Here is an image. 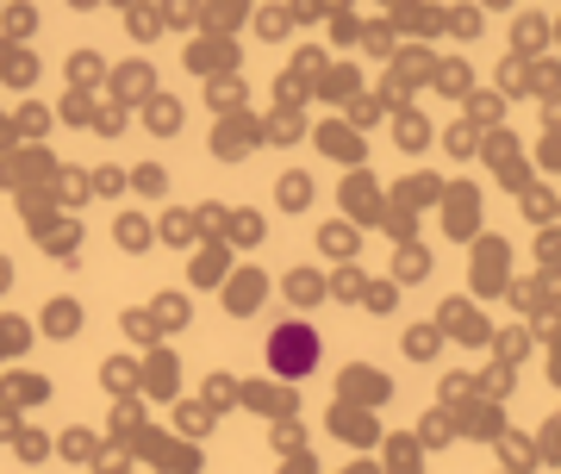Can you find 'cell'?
<instances>
[{
  "mask_svg": "<svg viewBox=\"0 0 561 474\" xmlns=\"http://www.w3.org/2000/svg\"><path fill=\"white\" fill-rule=\"evenodd\" d=\"M287 474H312V469H306V462H294V469H287Z\"/></svg>",
  "mask_w": 561,
  "mask_h": 474,
  "instance_id": "7bdbcfd3",
  "label": "cell"
},
{
  "mask_svg": "<svg viewBox=\"0 0 561 474\" xmlns=\"http://www.w3.org/2000/svg\"><path fill=\"white\" fill-rule=\"evenodd\" d=\"M549 375H556V387H561V325H556V337H549Z\"/></svg>",
  "mask_w": 561,
  "mask_h": 474,
  "instance_id": "ab89813d",
  "label": "cell"
},
{
  "mask_svg": "<svg viewBox=\"0 0 561 474\" xmlns=\"http://www.w3.org/2000/svg\"><path fill=\"white\" fill-rule=\"evenodd\" d=\"M449 32H456V38H481V7H456V13H449Z\"/></svg>",
  "mask_w": 561,
  "mask_h": 474,
  "instance_id": "d6a6232c",
  "label": "cell"
},
{
  "mask_svg": "<svg viewBox=\"0 0 561 474\" xmlns=\"http://www.w3.org/2000/svg\"><path fill=\"white\" fill-rule=\"evenodd\" d=\"M356 88H362L356 69H331V76H324V94H331V100H350Z\"/></svg>",
  "mask_w": 561,
  "mask_h": 474,
  "instance_id": "1f68e13d",
  "label": "cell"
},
{
  "mask_svg": "<svg viewBox=\"0 0 561 474\" xmlns=\"http://www.w3.org/2000/svg\"><path fill=\"white\" fill-rule=\"evenodd\" d=\"M500 81H505V94H537V57H512L500 69Z\"/></svg>",
  "mask_w": 561,
  "mask_h": 474,
  "instance_id": "7402d4cb",
  "label": "cell"
},
{
  "mask_svg": "<svg viewBox=\"0 0 561 474\" xmlns=\"http://www.w3.org/2000/svg\"><path fill=\"white\" fill-rule=\"evenodd\" d=\"M362 287H368V281H362L356 269H343V275L331 281V294H337V300H362Z\"/></svg>",
  "mask_w": 561,
  "mask_h": 474,
  "instance_id": "f35d334b",
  "label": "cell"
},
{
  "mask_svg": "<svg viewBox=\"0 0 561 474\" xmlns=\"http://www.w3.org/2000/svg\"><path fill=\"white\" fill-rule=\"evenodd\" d=\"M268 369L280 381H306L319 369V331L306 318H280L275 331H268Z\"/></svg>",
  "mask_w": 561,
  "mask_h": 474,
  "instance_id": "6da1fadb",
  "label": "cell"
},
{
  "mask_svg": "<svg viewBox=\"0 0 561 474\" xmlns=\"http://www.w3.org/2000/svg\"><path fill=\"white\" fill-rule=\"evenodd\" d=\"M431 138H437V132H431V119H424L419 106H400V113H393V144H400V150H412V157H419Z\"/></svg>",
  "mask_w": 561,
  "mask_h": 474,
  "instance_id": "5bb4252c",
  "label": "cell"
},
{
  "mask_svg": "<svg viewBox=\"0 0 561 474\" xmlns=\"http://www.w3.org/2000/svg\"><path fill=\"white\" fill-rule=\"evenodd\" d=\"M319 144H324V157L350 162V169H356V162L368 157V144H362V132H356V125H343V119H331V125H324V132H319Z\"/></svg>",
  "mask_w": 561,
  "mask_h": 474,
  "instance_id": "8fae6325",
  "label": "cell"
},
{
  "mask_svg": "<svg viewBox=\"0 0 561 474\" xmlns=\"http://www.w3.org/2000/svg\"><path fill=\"white\" fill-rule=\"evenodd\" d=\"M524 218H530V225H556V213H561V200L549 194V188H524Z\"/></svg>",
  "mask_w": 561,
  "mask_h": 474,
  "instance_id": "cb8c5ba5",
  "label": "cell"
},
{
  "mask_svg": "<svg viewBox=\"0 0 561 474\" xmlns=\"http://www.w3.org/2000/svg\"><path fill=\"white\" fill-rule=\"evenodd\" d=\"M481 157L493 162V169H500V162H512V157H518V144H512V132H505V125H493V132H486V138H481Z\"/></svg>",
  "mask_w": 561,
  "mask_h": 474,
  "instance_id": "d4e9b609",
  "label": "cell"
},
{
  "mask_svg": "<svg viewBox=\"0 0 561 474\" xmlns=\"http://www.w3.org/2000/svg\"><path fill=\"white\" fill-rule=\"evenodd\" d=\"M350 474H387V469H368V462H356V469H350Z\"/></svg>",
  "mask_w": 561,
  "mask_h": 474,
  "instance_id": "b9f144b4",
  "label": "cell"
},
{
  "mask_svg": "<svg viewBox=\"0 0 561 474\" xmlns=\"http://www.w3.org/2000/svg\"><path fill=\"white\" fill-rule=\"evenodd\" d=\"M343 399H356V406H387L393 399V381L381 375V369H368V362H356V369H343Z\"/></svg>",
  "mask_w": 561,
  "mask_h": 474,
  "instance_id": "ba28073f",
  "label": "cell"
},
{
  "mask_svg": "<svg viewBox=\"0 0 561 474\" xmlns=\"http://www.w3.org/2000/svg\"><path fill=\"white\" fill-rule=\"evenodd\" d=\"M400 38H405L400 25H393V20H381L375 32H368V50H381V57H400Z\"/></svg>",
  "mask_w": 561,
  "mask_h": 474,
  "instance_id": "f546056e",
  "label": "cell"
},
{
  "mask_svg": "<svg viewBox=\"0 0 561 474\" xmlns=\"http://www.w3.org/2000/svg\"><path fill=\"white\" fill-rule=\"evenodd\" d=\"M537 269H561V225H537Z\"/></svg>",
  "mask_w": 561,
  "mask_h": 474,
  "instance_id": "4316f807",
  "label": "cell"
},
{
  "mask_svg": "<svg viewBox=\"0 0 561 474\" xmlns=\"http://www.w3.org/2000/svg\"><path fill=\"white\" fill-rule=\"evenodd\" d=\"M468 119H474V125H500V119H505V94H468Z\"/></svg>",
  "mask_w": 561,
  "mask_h": 474,
  "instance_id": "484cf974",
  "label": "cell"
},
{
  "mask_svg": "<svg viewBox=\"0 0 561 474\" xmlns=\"http://www.w3.org/2000/svg\"><path fill=\"white\" fill-rule=\"evenodd\" d=\"M512 375H518V369H512V362H493V369H486V375L474 381V387H481L486 399H505V394H512Z\"/></svg>",
  "mask_w": 561,
  "mask_h": 474,
  "instance_id": "83f0119b",
  "label": "cell"
},
{
  "mask_svg": "<svg viewBox=\"0 0 561 474\" xmlns=\"http://www.w3.org/2000/svg\"><path fill=\"white\" fill-rule=\"evenodd\" d=\"M393 25H400L405 38H437L443 25H449V13L431 7V0H405V7H393Z\"/></svg>",
  "mask_w": 561,
  "mask_h": 474,
  "instance_id": "30bf717a",
  "label": "cell"
},
{
  "mask_svg": "<svg viewBox=\"0 0 561 474\" xmlns=\"http://www.w3.org/2000/svg\"><path fill=\"white\" fill-rule=\"evenodd\" d=\"M443 150H449V157H481V125H474V119L449 125V132H443Z\"/></svg>",
  "mask_w": 561,
  "mask_h": 474,
  "instance_id": "44dd1931",
  "label": "cell"
},
{
  "mask_svg": "<svg viewBox=\"0 0 561 474\" xmlns=\"http://www.w3.org/2000/svg\"><path fill=\"white\" fill-rule=\"evenodd\" d=\"M500 450H505V474H530V469L542 462V450L530 443V437H518V431H505Z\"/></svg>",
  "mask_w": 561,
  "mask_h": 474,
  "instance_id": "d6986e66",
  "label": "cell"
},
{
  "mask_svg": "<svg viewBox=\"0 0 561 474\" xmlns=\"http://www.w3.org/2000/svg\"><path fill=\"white\" fill-rule=\"evenodd\" d=\"M387 474H424V437L419 431L387 437Z\"/></svg>",
  "mask_w": 561,
  "mask_h": 474,
  "instance_id": "7c38bea8",
  "label": "cell"
},
{
  "mask_svg": "<svg viewBox=\"0 0 561 474\" xmlns=\"http://www.w3.org/2000/svg\"><path fill=\"white\" fill-rule=\"evenodd\" d=\"M331 431H337L343 443H375V437H381V425H375V413H368V406L337 399V406H331Z\"/></svg>",
  "mask_w": 561,
  "mask_h": 474,
  "instance_id": "9c48e42d",
  "label": "cell"
},
{
  "mask_svg": "<svg viewBox=\"0 0 561 474\" xmlns=\"http://www.w3.org/2000/svg\"><path fill=\"white\" fill-rule=\"evenodd\" d=\"M368 306L375 313H393L400 306V281H368Z\"/></svg>",
  "mask_w": 561,
  "mask_h": 474,
  "instance_id": "836d02e7",
  "label": "cell"
},
{
  "mask_svg": "<svg viewBox=\"0 0 561 474\" xmlns=\"http://www.w3.org/2000/svg\"><path fill=\"white\" fill-rule=\"evenodd\" d=\"M431 88H443L449 100H468L474 94V69H468L461 57H449V63H437V81H431Z\"/></svg>",
  "mask_w": 561,
  "mask_h": 474,
  "instance_id": "ac0fdd59",
  "label": "cell"
},
{
  "mask_svg": "<svg viewBox=\"0 0 561 474\" xmlns=\"http://www.w3.org/2000/svg\"><path fill=\"white\" fill-rule=\"evenodd\" d=\"M505 399H486L481 387H474V394L461 399V406H449V413H456V425H461V437H468V443H500L505 437V413H500Z\"/></svg>",
  "mask_w": 561,
  "mask_h": 474,
  "instance_id": "5b68a950",
  "label": "cell"
},
{
  "mask_svg": "<svg viewBox=\"0 0 561 474\" xmlns=\"http://www.w3.org/2000/svg\"><path fill=\"white\" fill-rule=\"evenodd\" d=\"M537 169H549V176H561V132H549V138L537 144Z\"/></svg>",
  "mask_w": 561,
  "mask_h": 474,
  "instance_id": "8d00e7d4",
  "label": "cell"
},
{
  "mask_svg": "<svg viewBox=\"0 0 561 474\" xmlns=\"http://www.w3.org/2000/svg\"><path fill=\"white\" fill-rule=\"evenodd\" d=\"M424 275H431V250H424L419 237H405L400 257H393V281L405 287V281H424Z\"/></svg>",
  "mask_w": 561,
  "mask_h": 474,
  "instance_id": "e0dca14e",
  "label": "cell"
},
{
  "mask_svg": "<svg viewBox=\"0 0 561 474\" xmlns=\"http://www.w3.org/2000/svg\"><path fill=\"white\" fill-rule=\"evenodd\" d=\"M474 7H493V13H505V7H512V0H474Z\"/></svg>",
  "mask_w": 561,
  "mask_h": 474,
  "instance_id": "60d3db41",
  "label": "cell"
},
{
  "mask_svg": "<svg viewBox=\"0 0 561 474\" xmlns=\"http://www.w3.org/2000/svg\"><path fill=\"white\" fill-rule=\"evenodd\" d=\"M443 188H449L443 176H405V181H393V200H387V206L419 218V213H431V206H443Z\"/></svg>",
  "mask_w": 561,
  "mask_h": 474,
  "instance_id": "52a82bcc",
  "label": "cell"
},
{
  "mask_svg": "<svg viewBox=\"0 0 561 474\" xmlns=\"http://www.w3.org/2000/svg\"><path fill=\"white\" fill-rule=\"evenodd\" d=\"M312 200V181L306 176H280V206H306Z\"/></svg>",
  "mask_w": 561,
  "mask_h": 474,
  "instance_id": "d590c367",
  "label": "cell"
},
{
  "mask_svg": "<svg viewBox=\"0 0 561 474\" xmlns=\"http://www.w3.org/2000/svg\"><path fill=\"white\" fill-rule=\"evenodd\" d=\"M556 44H561V20H556Z\"/></svg>",
  "mask_w": 561,
  "mask_h": 474,
  "instance_id": "ee69618b",
  "label": "cell"
},
{
  "mask_svg": "<svg viewBox=\"0 0 561 474\" xmlns=\"http://www.w3.org/2000/svg\"><path fill=\"white\" fill-rule=\"evenodd\" d=\"M419 437H424V450H443V443H456V437H461V425H456V413H449V406H431V413H424V425H419Z\"/></svg>",
  "mask_w": 561,
  "mask_h": 474,
  "instance_id": "2e32d148",
  "label": "cell"
},
{
  "mask_svg": "<svg viewBox=\"0 0 561 474\" xmlns=\"http://www.w3.org/2000/svg\"><path fill=\"white\" fill-rule=\"evenodd\" d=\"M262 300V275H243V281H231V313H250Z\"/></svg>",
  "mask_w": 561,
  "mask_h": 474,
  "instance_id": "4dcf8cb0",
  "label": "cell"
},
{
  "mask_svg": "<svg viewBox=\"0 0 561 474\" xmlns=\"http://www.w3.org/2000/svg\"><path fill=\"white\" fill-rule=\"evenodd\" d=\"M468 287H474V300H500L512 294L518 281H512V244H505L500 232H481L474 237V257H468Z\"/></svg>",
  "mask_w": 561,
  "mask_h": 474,
  "instance_id": "7a4b0ae2",
  "label": "cell"
},
{
  "mask_svg": "<svg viewBox=\"0 0 561 474\" xmlns=\"http://www.w3.org/2000/svg\"><path fill=\"white\" fill-rule=\"evenodd\" d=\"M387 7H405V0H387Z\"/></svg>",
  "mask_w": 561,
  "mask_h": 474,
  "instance_id": "f6af8a7d",
  "label": "cell"
},
{
  "mask_svg": "<svg viewBox=\"0 0 561 474\" xmlns=\"http://www.w3.org/2000/svg\"><path fill=\"white\" fill-rule=\"evenodd\" d=\"M537 450H542V462H561V418H549V425H542Z\"/></svg>",
  "mask_w": 561,
  "mask_h": 474,
  "instance_id": "74e56055",
  "label": "cell"
},
{
  "mask_svg": "<svg viewBox=\"0 0 561 474\" xmlns=\"http://www.w3.org/2000/svg\"><path fill=\"white\" fill-rule=\"evenodd\" d=\"M343 206H350V218H381V225H387V200H381V188H375L368 176H350Z\"/></svg>",
  "mask_w": 561,
  "mask_h": 474,
  "instance_id": "4fadbf2b",
  "label": "cell"
},
{
  "mask_svg": "<svg viewBox=\"0 0 561 474\" xmlns=\"http://www.w3.org/2000/svg\"><path fill=\"white\" fill-rule=\"evenodd\" d=\"M437 213H443V237L474 244V237H481V188H474V181H449Z\"/></svg>",
  "mask_w": 561,
  "mask_h": 474,
  "instance_id": "277c9868",
  "label": "cell"
},
{
  "mask_svg": "<svg viewBox=\"0 0 561 474\" xmlns=\"http://www.w3.org/2000/svg\"><path fill=\"white\" fill-rule=\"evenodd\" d=\"M356 244H362V237H356V218H331V225H324V250H331V257L350 262V257H356Z\"/></svg>",
  "mask_w": 561,
  "mask_h": 474,
  "instance_id": "603a6c76",
  "label": "cell"
},
{
  "mask_svg": "<svg viewBox=\"0 0 561 474\" xmlns=\"http://www.w3.org/2000/svg\"><path fill=\"white\" fill-rule=\"evenodd\" d=\"M524 350H530V331H524V325L500 331V362H512V369H518V362H524Z\"/></svg>",
  "mask_w": 561,
  "mask_h": 474,
  "instance_id": "f1b7e54d",
  "label": "cell"
},
{
  "mask_svg": "<svg viewBox=\"0 0 561 474\" xmlns=\"http://www.w3.org/2000/svg\"><path fill=\"white\" fill-rule=\"evenodd\" d=\"M437 63H443V57H431L424 44H400V57H393V69H387V88H381V106H387V113H400L405 94H412L419 81H437Z\"/></svg>",
  "mask_w": 561,
  "mask_h": 474,
  "instance_id": "3957f363",
  "label": "cell"
},
{
  "mask_svg": "<svg viewBox=\"0 0 561 474\" xmlns=\"http://www.w3.org/2000/svg\"><path fill=\"white\" fill-rule=\"evenodd\" d=\"M437 325H443V337H456V343H493V325H486V313L474 306V300H443L437 306Z\"/></svg>",
  "mask_w": 561,
  "mask_h": 474,
  "instance_id": "8992f818",
  "label": "cell"
},
{
  "mask_svg": "<svg viewBox=\"0 0 561 474\" xmlns=\"http://www.w3.org/2000/svg\"><path fill=\"white\" fill-rule=\"evenodd\" d=\"M437 350H443V325H437V318H431V325H412V331H405V356H412V362H431Z\"/></svg>",
  "mask_w": 561,
  "mask_h": 474,
  "instance_id": "ffe728a7",
  "label": "cell"
},
{
  "mask_svg": "<svg viewBox=\"0 0 561 474\" xmlns=\"http://www.w3.org/2000/svg\"><path fill=\"white\" fill-rule=\"evenodd\" d=\"M287 294L300 300V306H312V300L324 294V281H319V275H306V269H300V275H287Z\"/></svg>",
  "mask_w": 561,
  "mask_h": 474,
  "instance_id": "e575fe53",
  "label": "cell"
},
{
  "mask_svg": "<svg viewBox=\"0 0 561 474\" xmlns=\"http://www.w3.org/2000/svg\"><path fill=\"white\" fill-rule=\"evenodd\" d=\"M556 38V25L542 20V13H518L512 20V44H518V57H542V44Z\"/></svg>",
  "mask_w": 561,
  "mask_h": 474,
  "instance_id": "9a60e30c",
  "label": "cell"
}]
</instances>
